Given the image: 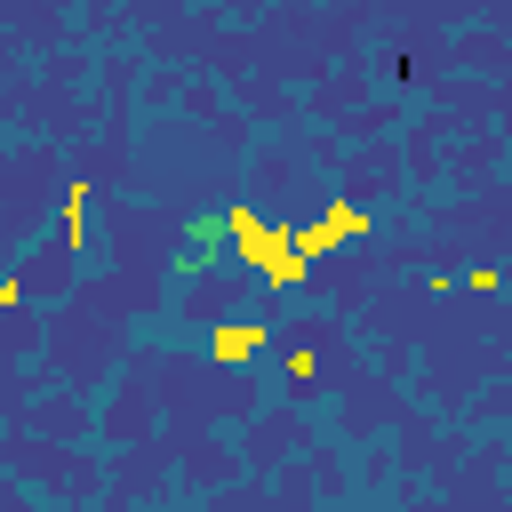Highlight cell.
<instances>
[{"label": "cell", "mask_w": 512, "mask_h": 512, "mask_svg": "<svg viewBox=\"0 0 512 512\" xmlns=\"http://www.w3.org/2000/svg\"><path fill=\"white\" fill-rule=\"evenodd\" d=\"M224 232L240 240V256L272 280V288H304V272H312V256L296 248V232H280V224H256V208H224Z\"/></svg>", "instance_id": "cell-1"}, {"label": "cell", "mask_w": 512, "mask_h": 512, "mask_svg": "<svg viewBox=\"0 0 512 512\" xmlns=\"http://www.w3.org/2000/svg\"><path fill=\"white\" fill-rule=\"evenodd\" d=\"M352 232H368V216H360L352 200H336L320 224H304V232H296V248H304V256H328V248H336V240H352Z\"/></svg>", "instance_id": "cell-2"}, {"label": "cell", "mask_w": 512, "mask_h": 512, "mask_svg": "<svg viewBox=\"0 0 512 512\" xmlns=\"http://www.w3.org/2000/svg\"><path fill=\"white\" fill-rule=\"evenodd\" d=\"M264 352V320H224L216 336H208V360H224V368H240V360H256Z\"/></svg>", "instance_id": "cell-3"}, {"label": "cell", "mask_w": 512, "mask_h": 512, "mask_svg": "<svg viewBox=\"0 0 512 512\" xmlns=\"http://www.w3.org/2000/svg\"><path fill=\"white\" fill-rule=\"evenodd\" d=\"M312 368H320V352H312V344H296V352H288V376H296V384H312Z\"/></svg>", "instance_id": "cell-4"}]
</instances>
